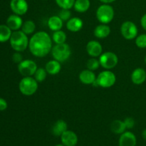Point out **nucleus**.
Returning <instances> with one entry per match:
<instances>
[{
  "mask_svg": "<svg viewBox=\"0 0 146 146\" xmlns=\"http://www.w3.org/2000/svg\"><path fill=\"white\" fill-rule=\"evenodd\" d=\"M99 62L101 66L105 69H112L118 64V56L111 51L103 53L99 56Z\"/></svg>",
  "mask_w": 146,
  "mask_h": 146,
  "instance_id": "nucleus-7",
  "label": "nucleus"
},
{
  "mask_svg": "<svg viewBox=\"0 0 146 146\" xmlns=\"http://www.w3.org/2000/svg\"><path fill=\"white\" fill-rule=\"evenodd\" d=\"M55 146H65V145H63V144H58V145H56Z\"/></svg>",
  "mask_w": 146,
  "mask_h": 146,
  "instance_id": "nucleus-38",
  "label": "nucleus"
},
{
  "mask_svg": "<svg viewBox=\"0 0 146 146\" xmlns=\"http://www.w3.org/2000/svg\"><path fill=\"white\" fill-rule=\"evenodd\" d=\"M10 8L15 14L22 16L28 11L29 5L26 0H11Z\"/></svg>",
  "mask_w": 146,
  "mask_h": 146,
  "instance_id": "nucleus-10",
  "label": "nucleus"
},
{
  "mask_svg": "<svg viewBox=\"0 0 146 146\" xmlns=\"http://www.w3.org/2000/svg\"><path fill=\"white\" fill-rule=\"evenodd\" d=\"M132 82L135 85H141L146 80V71L142 68H137L132 72L131 76Z\"/></svg>",
  "mask_w": 146,
  "mask_h": 146,
  "instance_id": "nucleus-14",
  "label": "nucleus"
},
{
  "mask_svg": "<svg viewBox=\"0 0 146 146\" xmlns=\"http://www.w3.org/2000/svg\"><path fill=\"white\" fill-rule=\"evenodd\" d=\"M66 34L64 31L59 30V31H54L52 35V39L55 42L56 44H61L66 43Z\"/></svg>",
  "mask_w": 146,
  "mask_h": 146,
  "instance_id": "nucleus-26",
  "label": "nucleus"
},
{
  "mask_svg": "<svg viewBox=\"0 0 146 146\" xmlns=\"http://www.w3.org/2000/svg\"><path fill=\"white\" fill-rule=\"evenodd\" d=\"M144 61H145V64H146V56H145V59H144Z\"/></svg>",
  "mask_w": 146,
  "mask_h": 146,
  "instance_id": "nucleus-39",
  "label": "nucleus"
},
{
  "mask_svg": "<svg viewBox=\"0 0 146 146\" xmlns=\"http://www.w3.org/2000/svg\"><path fill=\"white\" fill-rule=\"evenodd\" d=\"M21 31L25 33L27 35L32 34L35 31L36 24L32 20H27L23 22L22 27H21Z\"/></svg>",
  "mask_w": 146,
  "mask_h": 146,
  "instance_id": "nucleus-25",
  "label": "nucleus"
},
{
  "mask_svg": "<svg viewBox=\"0 0 146 146\" xmlns=\"http://www.w3.org/2000/svg\"><path fill=\"white\" fill-rule=\"evenodd\" d=\"M9 42L11 48L14 51L17 52H21L25 51L29 46V40L28 39V36L25 33L18 30L12 32Z\"/></svg>",
  "mask_w": 146,
  "mask_h": 146,
  "instance_id": "nucleus-2",
  "label": "nucleus"
},
{
  "mask_svg": "<svg viewBox=\"0 0 146 146\" xmlns=\"http://www.w3.org/2000/svg\"><path fill=\"white\" fill-rule=\"evenodd\" d=\"M12 30L7 25L1 24L0 25V42L4 43L9 41L12 34Z\"/></svg>",
  "mask_w": 146,
  "mask_h": 146,
  "instance_id": "nucleus-23",
  "label": "nucleus"
},
{
  "mask_svg": "<svg viewBox=\"0 0 146 146\" xmlns=\"http://www.w3.org/2000/svg\"><path fill=\"white\" fill-rule=\"evenodd\" d=\"M68 130V125L64 120H58L52 128V133L55 136H60Z\"/></svg>",
  "mask_w": 146,
  "mask_h": 146,
  "instance_id": "nucleus-21",
  "label": "nucleus"
},
{
  "mask_svg": "<svg viewBox=\"0 0 146 146\" xmlns=\"http://www.w3.org/2000/svg\"><path fill=\"white\" fill-rule=\"evenodd\" d=\"M78 78H79L80 81L82 84H86V85L93 84L96 79V74H94V71L89 69L83 70L79 74Z\"/></svg>",
  "mask_w": 146,
  "mask_h": 146,
  "instance_id": "nucleus-16",
  "label": "nucleus"
},
{
  "mask_svg": "<svg viewBox=\"0 0 146 146\" xmlns=\"http://www.w3.org/2000/svg\"><path fill=\"white\" fill-rule=\"evenodd\" d=\"M116 76L112 71L106 70L100 73L96 77V79L92 84L94 86L102 88H111L115 84Z\"/></svg>",
  "mask_w": 146,
  "mask_h": 146,
  "instance_id": "nucleus-3",
  "label": "nucleus"
},
{
  "mask_svg": "<svg viewBox=\"0 0 146 146\" xmlns=\"http://www.w3.org/2000/svg\"><path fill=\"white\" fill-rule=\"evenodd\" d=\"M23 24V20L20 16L17 14H11L7 20V25L12 31H18L21 28Z\"/></svg>",
  "mask_w": 146,
  "mask_h": 146,
  "instance_id": "nucleus-15",
  "label": "nucleus"
},
{
  "mask_svg": "<svg viewBox=\"0 0 146 146\" xmlns=\"http://www.w3.org/2000/svg\"><path fill=\"white\" fill-rule=\"evenodd\" d=\"M138 29L135 23L126 21L121 24V33L123 37L127 40H133L138 36Z\"/></svg>",
  "mask_w": 146,
  "mask_h": 146,
  "instance_id": "nucleus-8",
  "label": "nucleus"
},
{
  "mask_svg": "<svg viewBox=\"0 0 146 146\" xmlns=\"http://www.w3.org/2000/svg\"><path fill=\"white\" fill-rule=\"evenodd\" d=\"M141 24L142 26L143 29L145 31H146V14H144L141 19Z\"/></svg>",
  "mask_w": 146,
  "mask_h": 146,
  "instance_id": "nucleus-35",
  "label": "nucleus"
},
{
  "mask_svg": "<svg viewBox=\"0 0 146 146\" xmlns=\"http://www.w3.org/2000/svg\"><path fill=\"white\" fill-rule=\"evenodd\" d=\"M86 51L90 56L97 58L102 54V45L101 43L96 40L90 41L86 44Z\"/></svg>",
  "mask_w": 146,
  "mask_h": 146,
  "instance_id": "nucleus-11",
  "label": "nucleus"
},
{
  "mask_svg": "<svg viewBox=\"0 0 146 146\" xmlns=\"http://www.w3.org/2000/svg\"><path fill=\"white\" fill-rule=\"evenodd\" d=\"M36 64L33 60L25 59L18 64V71L23 76H32L37 70Z\"/></svg>",
  "mask_w": 146,
  "mask_h": 146,
  "instance_id": "nucleus-9",
  "label": "nucleus"
},
{
  "mask_svg": "<svg viewBox=\"0 0 146 146\" xmlns=\"http://www.w3.org/2000/svg\"><path fill=\"white\" fill-rule=\"evenodd\" d=\"M126 129L123 121L121 120H115L113 121L111 125V130L113 133L115 134H122Z\"/></svg>",
  "mask_w": 146,
  "mask_h": 146,
  "instance_id": "nucleus-24",
  "label": "nucleus"
},
{
  "mask_svg": "<svg viewBox=\"0 0 146 146\" xmlns=\"http://www.w3.org/2000/svg\"><path fill=\"white\" fill-rule=\"evenodd\" d=\"M51 54H52L53 58L55 60L59 62H64L71 56V47L66 43L56 44L51 49Z\"/></svg>",
  "mask_w": 146,
  "mask_h": 146,
  "instance_id": "nucleus-5",
  "label": "nucleus"
},
{
  "mask_svg": "<svg viewBox=\"0 0 146 146\" xmlns=\"http://www.w3.org/2000/svg\"><path fill=\"white\" fill-rule=\"evenodd\" d=\"M34 78L37 81V82H43L46 79L47 76V72L45 68H38L34 74Z\"/></svg>",
  "mask_w": 146,
  "mask_h": 146,
  "instance_id": "nucleus-28",
  "label": "nucleus"
},
{
  "mask_svg": "<svg viewBox=\"0 0 146 146\" xmlns=\"http://www.w3.org/2000/svg\"><path fill=\"white\" fill-rule=\"evenodd\" d=\"M12 60L14 63H17V64H19L20 62L23 61V57L19 52H17H17L13 54Z\"/></svg>",
  "mask_w": 146,
  "mask_h": 146,
  "instance_id": "nucleus-33",
  "label": "nucleus"
},
{
  "mask_svg": "<svg viewBox=\"0 0 146 146\" xmlns=\"http://www.w3.org/2000/svg\"><path fill=\"white\" fill-rule=\"evenodd\" d=\"M61 141L65 146H76L78 143V138L76 133L67 130L61 135Z\"/></svg>",
  "mask_w": 146,
  "mask_h": 146,
  "instance_id": "nucleus-13",
  "label": "nucleus"
},
{
  "mask_svg": "<svg viewBox=\"0 0 146 146\" xmlns=\"http://www.w3.org/2000/svg\"><path fill=\"white\" fill-rule=\"evenodd\" d=\"M8 107L7 101L2 98H0V111H5Z\"/></svg>",
  "mask_w": 146,
  "mask_h": 146,
  "instance_id": "nucleus-34",
  "label": "nucleus"
},
{
  "mask_svg": "<svg viewBox=\"0 0 146 146\" xmlns=\"http://www.w3.org/2000/svg\"><path fill=\"white\" fill-rule=\"evenodd\" d=\"M84 27V22L79 17H73L70 19L66 23L67 29L71 32H78Z\"/></svg>",
  "mask_w": 146,
  "mask_h": 146,
  "instance_id": "nucleus-17",
  "label": "nucleus"
},
{
  "mask_svg": "<svg viewBox=\"0 0 146 146\" xmlns=\"http://www.w3.org/2000/svg\"><path fill=\"white\" fill-rule=\"evenodd\" d=\"M48 27L50 30L56 31L61 30L63 27V21L58 16H52L48 20Z\"/></svg>",
  "mask_w": 146,
  "mask_h": 146,
  "instance_id": "nucleus-20",
  "label": "nucleus"
},
{
  "mask_svg": "<svg viewBox=\"0 0 146 146\" xmlns=\"http://www.w3.org/2000/svg\"><path fill=\"white\" fill-rule=\"evenodd\" d=\"M100 66H101V64H100L99 60L97 59L96 58H94V57L88 59L86 64V66L88 68V69L93 71L98 69Z\"/></svg>",
  "mask_w": 146,
  "mask_h": 146,
  "instance_id": "nucleus-29",
  "label": "nucleus"
},
{
  "mask_svg": "<svg viewBox=\"0 0 146 146\" xmlns=\"http://www.w3.org/2000/svg\"><path fill=\"white\" fill-rule=\"evenodd\" d=\"M115 1V0H100V1H101L104 4H111Z\"/></svg>",
  "mask_w": 146,
  "mask_h": 146,
  "instance_id": "nucleus-36",
  "label": "nucleus"
},
{
  "mask_svg": "<svg viewBox=\"0 0 146 146\" xmlns=\"http://www.w3.org/2000/svg\"><path fill=\"white\" fill-rule=\"evenodd\" d=\"M142 137L145 141H146V128L144 129L142 132Z\"/></svg>",
  "mask_w": 146,
  "mask_h": 146,
  "instance_id": "nucleus-37",
  "label": "nucleus"
},
{
  "mask_svg": "<svg viewBox=\"0 0 146 146\" xmlns=\"http://www.w3.org/2000/svg\"><path fill=\"white\" fill-rule=\"evenodd\" d=\"M136 143V136L131 131H125L123 133L118 141L119 146H135Z\"/></svg>",
  "mask_w": 146,
  "mask_h": 146,
  "instance_id": "nucleus-12",
  "label": "nucleus"
},
{
  "mask_svg": "<svg viewBox=\"0 0 146 146\" xmlns=\"http://www.w3.org/2000/svg\"><path fill=\"white\" fill-rule=\"evenodd\" d=\"M75 1L76 0H56V2L61 9H71L74 7Z\"/></svg>",
  "mask_w": 146,
  "mask_h": 146,
  "instance_id": "nucleus-27",
  "label": "nucleus"
},
{
  "mask_svg": "<svg viewBox=\"0 0 146 146\" xmlns=\"http://www.w3.org/2000/svg\"><path fill=\"white\" fill-rule=\"evenodd\" d=\"M58 17L62 19L63 21H67L71 19V12L69 9H61V11H59V14H58Z\"/></svg>",
  "mask_w": 146,
  "mask_h": 146,
  "instance_id": "nucleus-31",
  "label": "nucleus"
},
{
  "mask_svg": "<svg viewBox=\"0 0 146 146\" xmlns=\"http://www.w3.org/2000/svg\"><path fill=\"white\" fill-rule=\"evenodd\" d=\"M45 69L47 74L53 76L56 75L61 70V62L55 59L51 60L46 63L45 66Z\"/></svg>",
  "mask_w": 146,
  "mask_h": 146,
  "instance_id": "nucleus-19",
  "label": "nucleus"
},
{
  "mask_svg": "<svg viewBox=\"0 0 146 146\" xmlns=\"http://www.w3.org/2000/svg\"><path fill=\"white\" fill-rule=\"evenodd\" d=\"M29 48L34 56L39 58L46 56L52 49L51 36L48 33L43 31L35 33L30 38Z\"/></svg>",
  "mask_w": 146,
  "mask_h": 146,
  "instance_id": "nucleus-1",
  "label": "nucleus"
},
{
  "mask_svg": "<svg viewBox=\"0 0 146 146\" xmlns=\"http://www.w3.org/2000/svg\"><path fill=\"white\" fill-rule=\"evenodd\" d=\"M123 122L125 123V127H126V129H131L135 125V121L131 117H128V118H125Z\"/></svg>",
  "mask_w": 146,
  "mask_h": 146,
  "instance_id": "nucleus-32",
  "label": "nucleus"
},
{
  "mask_svg": "<svg viewBox=\"0 0 146 146\" xmlns=\"http://www.w3.org/2000/svg\"><path fill=\"white\" fill-rule=\"evenodd\" d=\"M114 9L108 4L100 6L96 11V18L101 24H108L112 21L114 18Z\"/></svg>",
  "mask_w": 146,
  "mask_h": 146,
  "instance_id": "nucleus-6",
  "label": "nucleus"
},
{
  "mask_svg": "<svg viewBox=\"0 0 146 146\" xmlns=\"http://www.w3.org/2000/svg\"><path fill=\"white\" fill-rule=\"evenodd\" d=\"M135 44L138 48H146V34L137 36V37L135 38Z\"/></svg>",
  "mask_w": 146,
  "mask_h": 146,
  "instance_id": "nucleus-30",
  "label": "nucleus"
},
{
  "mask_svg": "<svg viewBox=\"0 0 146 146\" xmlns=\"http://www.w3.org/2000/svg\"><path fill=\"white\" fill-rule=\"evenodd\" d=\"M111 28L107 24H101L97 26L94 31V34L95 37L98 38H105L108 37L111 34Z\"/></svg>",
  "mask_w": 146,
  "mask_h": 146,
  "instance_id": "nucleus-18",
  "label": "nucleus"
},
{
  "mask_svg": "<svg viewBox=\"0 0 146 146\" xmlns=\"http://www.w3.org/2000/svg\"><path fill=\"white\" fill-rule=\"evenodd\" d=\"M38 82L34 78L31 76L24 77L20 81L19 84V91L23 95L30 96L36 92L38 89Z\"/></svg>",
  "mask_w": 146,
  "mask_h": 146,
  "instance_id": "nucleus-4",
  "label": "nucleus"
},
{
  "mask_svg": "<svg viewBox=\"0 0 146 146\" xmlns=\"http://www.w3.org/2000/svg\"><path fill=\"white\" fill-rule=\"evenodd\" d=\"M90 6V0H76L74 8L77 12L84 13L89 9Z\"/></svg>",
  "mask_w": 146,
  "mask_h": 146,
  "instance_id": "nucleus-22",
  "label": "nucleus"
}]
</instances>
